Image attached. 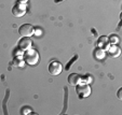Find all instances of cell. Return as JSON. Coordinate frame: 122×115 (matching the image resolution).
<instances>
[{"label":"cell","instance_id":"cell-12","mask_svg":"<svg viewBox=\"0 0 122 115\" xmlns=\"http://www.w3.org/2000/svg\"><path fill=\"white\" fill-rule=\"evenodd\" d=\"M13 64H14V66H21V67L23 66V62L20 61V59H14Z\"/></svg>","mask_w":122,"mask_h":115},{"label":"cell","instance_id":"cell-10","mask_svg":"<svg viewBox=\"0 0 122 115\" xmlns=\"http://www.w3.org/2000/svg\"><path fill=\"white\" fill-rule=\"evenodd\" d=\"M95 57L98 58V59H103L105 57V50H102V48H97L95 51Z\"/></svg>","mask_w":122,"mask_h":115},{"label":"cell","instance_id":"cell-3","mask_svg":"<svg viewBox=\"0 0 122 115\" xmlns=\"http://www.w3.org/2000/svg\"><path fill=\"white\" fill-rule=\"evenodd\" d=\"M63 70V66L58 61H52L49 64V72L52 75H58Z\"/></svg>","mask_w":122,"mask_h":115},{"label":"cell","instance_id":"cell-2","mask_svg":"<svg viewBox=\"0 0 122 115\" xmlns=\"http://www.w3.org/2000/svg\"><path fill=\"white\" fill-rule=\"evenodd\" d=\"M76 92L80 97L85 98V97H89L91 95V87H90V85H86V84L79 85V86L76 85Z\"/></svg>","mask_w":122,"mask_h":115},{"label":"cell","instance_id":"cell-8","mask_svg":"<svg viewBox=\"0 0 122 115\" xmlns=\"http://www.w3.org/2000/svg\"><path fill=\"white\" fill-rule=\"evenodd\" d=\"M109 39L107 37H101L98 39V47L102 50H108L109 47Z\"/></svg>","mask_w":122,"mask_h":115},{"label":"cell","instance_id":"cell-13","mask_svg":"<svg viewBox=\"0 0 122 115\" xmlns=\"http://www.w3.org/2000/svg\"><path fill=\"white\" fill-rule=\"evenodd\" d=\"M121 92H122V88H120V89H119V92H118V99H119V100H122Z\"/></svg>","mask_w":122,"mask_h":115},{"label":"cell","instance_id":"cell-5","mask_svg":"<svg viewBox=\"0 0 122 115\" xmlns=\"http://www.w3.org/2000/svg\"><path fill=\"white\" fill-rule=\"evenodd\" d=\"M19 32L20 35L23 36V37H30L34 33V27L30 24H24V25H22L20 27Z\"/></svg>","mask_w":122,"mask_h":115},{"label":"cell","instance_id":"cell-4","mask_svg":"<svg viewBox=\"0 0 122 115\" xmlns=\"http://www.w3.org/2000/svg\"><path fill=\"white\" fill-rule=\"evenodd\" d=\"M26 13V5H23V3H17L13 7L12 9V14H13L15 17H22L24 16Z\"/></svg>","mask_w":122,"mask_h":115},{"label":"cell","instance_id":"cell-14","mask_svg":"<svg viewBox=\"0 0 122 115\" xmlns=\"http://www.w3.org/2000/svg\"><path fill=\"white\" fill-rule=\"evenodd\" d=\"M17 1H19L20 3H23V5H25V3H27L29 0H17Z\"/></svg>","mask_w":122,"mask_h":115},{"label":"cell","instance_id":"cell-9","mask_svg":"<svg viewBox=\"0 0 122 115\" xmlns=\"http://www.w3.org/2000/svg\"><path fill=\"white\" fill-rule=\"evenodd\" d=\"M107 51H108L109 55H110L111 57H118V56L120 55V48L118 47L116 44H112L111 46H109Z\"/></svg>","mask_w":122,"mask_h":115},{"label":"cell","instance_id":"cell-11","mask_svg":"<svg viewBox=\"0 0 122 115\" xmlns=\"http://www.w3.org/2000/svg\"><path fill=\"white\" fill-rule=\"evenodd\" d=\"M109 39H110V42H109V43H112V44H116V43H118V42H119V38L117 37V36H111L110 38H109Z\"/></svg>","mask_w":122,"mask_h":115},{"label":"cell","instance_id":"cell-6","mask_svg":"<svg viewBox=\"0 0 122 115\" xmlns=\"http://www.w3.org/2000/svg\"><path fill=\"white\" fill-rule=\"evenodd\" d=\"M31 40L29 39V37H24L22 38L21 40H20L19 42V46L21 50H23V51H28L30 47H31Z\"/></svg>","mask_w":122,"mask_h":115},{"label":"cell","instance_id":"cell-7","mask_svg":"<svg viewBox=\"0 0 122 115\" xmlns=\"http://www.w3.org/2000/svg\"><path fill=\"white\" fill-rule=\"evenodd\" d=\"M81 81V76L77 73H71L68 76V83L72 86H76L79 84V82Z\"/></svg>","mask_w":122,"mask_h":115},{"label":"cell","instance_id":"cell-1","mask_svg":"<svg viewBox=\"0 0 122 115\" xmlns=\"http://www.w3.org/2000/svg\"><path fill=\"white\" fill-rule=\"evenodd\" d=\"M24 60L30 66H35L39 62V54L36 50H28L24 54Z\"/></svg>","mask_w":122,"mask_h":115}]
</instances>
